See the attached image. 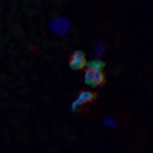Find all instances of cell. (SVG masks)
I'll return each instance as SVG.
<instances>
[{
	"label": "cell",
	"mask_w": 153,
	"mask_h": 153,
	"mask_svg": "<svg viewBox=\"0 0 153 153\" xmlns=\"http://www.w3.org/2000/svg\"><path fill=\"white\" fill-rule=\"evenodd\" d=\"M85 82L88 85L97 87L104 85L106 81L102 64L94 63L83 70Z\"/></svg>",
	"instance_id": "1"
},
{
	"label": "cell",
	"mask_w": 153,
	"mask_h": 153,
	"mask_svg": "<svg viewBox=\"0 0 153 153\" xmlns=\"http://www.w3.org/2000/svg\"><path fill=\"white\" fill-rule=\"evenodd\" d=\"M97 93L90 91L81 90L71 105V109L74 112H80L86 108L87 104L93 102L97 99Z\"/></svg>",
	"instance_id": "2"
},
{
	"label": "cell",
	"mask_w": 153,
	"mask_h": 153,
	"mask_svg": "<svg viewBox=\"0 0 153 153\" xmlns=\"http://www.w3.org/2000/svg\"><path fill=\"white\" fill-rule=\"evenodd\" d=\"M68 63L69 66L73 70H83L86 65L85 54L80 51H73L69 56Z\"/></svg>",
	"instance_id": "3"
},
{
	"label": "cell",
	"mask_w": 153,
	"mask_h": 153,
	"mask_svg": "<svg viewBox=\"0 0 153 153\" xmlns=\"http://www.w3.org/2000/svg\"><path fill=\"white\" fill-rule=\"evenodd\" d=\"M71 26L70 22L67 19L60 18L51 22V28L54 33L63 35L67 33Z\"/></svg>",
	"instance_id": "4"
},
{
	"label": "cell",
	"mask_w": 153,
	"mask_h": 153,
	"mask_svg": "<svg viewBox=\"0 0 153 153\" xmlns=\"http://www.w3.org/2000/svg\"><path fill=\"white\" fill-rule=\"evenodd\" d=\"M105 48L106 46L104 43L100 42L95 52V56L96 57H100L102 56Z\"/></svg>",
	"instance_id": "5"
},
{
	"label": "cell",
	"mask_w": 153,
	"mask_h": 153,
	"mask_svg": "<svg viewBox=\"0 0 153 153\" xmlns=\"http://www.w3.org/2000/svg\"><path fill=\"white\" fill-rule=\"evenodd\" d=\"M105 124L108 126L114 127L116 126V123L114 121L110 119H106L104 121Z\"/></svg>",
	"instance_id": "6"
}]
</instances>
